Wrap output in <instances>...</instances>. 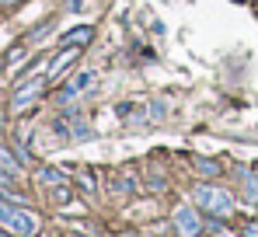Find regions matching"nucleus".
Masks as SVG:
<instances>
[{"label": "nucleus", "instance_id": "1", "mask_svg": "<svg viewBox=\"0 0 258 237\" xmlns=\"http://www.w3.org/2000/svg\"><path fill=\"white\" fill-rule=\"evenodd\" d=\"M0 227L11 230V234H21V237L39 234V220H35L28 209H21V202H18V206L4 202V196H0Z\"/></svg>", "mask_w": 258, "mask_h": 237}, {"label": "nucleus", "instance_id": "2", "mask_svg": "<svg viewBox=\"0 0 258 237\" xmlns=\"http://www.w3.org/2000/svg\"><path fill=\"white\" fill-rule=\"evenodd\" d=\"M196 206H199L206 216H213V220H223V216L234 213L230 192H227V189H216V185H199V189H196Z\"/></svg>", "mask_w": 258, "mask_h": 237}, {"label": "nucleus", "instance_id": "3", "mask_svg": "<svg viewBox=\"0 0 258 237\" xmlns=\"http://www.w3.org/2000/svg\"><path fill=\"white\" fill-rule=\"evenodd\" d=\"M174 223V234L178 237H199L203 234V223H199V213L192 209V206H178L171 216Z\"/></svg>", "mask_w": 258, "mask_h": 237}, {"label": "nucleus", "instance_id": "4", "mask_svg": "<svg viewBox=\"0 0 258 237\" xmlns=\"http://www.w3.org/2000/svg\"><path fill=\"white\" fill-rule=\"evenodd\" d=\"M77 56H81V45H63V52H59V56H52V63H49V74H45V77L56 80L67 67H70V63H74V60H77Z\"/></svg>", "mask_w": 258, "mask_h": 237}, {"label": "nucleus", "instance_id": "5", "mask_svg": "<svg viewBox=\"0 0 258 237\" xmlns=\"http://www.w3.org/2000/svg\"><path fill=\"white\" fill-rule=\"evenodd\" d=\"M45 87V80H32V84H21L18 87V94H14V108H25V105H32L35 98H39V91Z\"/></svg>", "mask_w": 258, "mask_h": 237}, {"label": "nucleus", "instance_id": "6", "mask_svg": "<svg viewBox=\"0 0 258 237\" xmlns=\"http://www.w3.org/2000/svg\"><path fill=\"white\" fill-rule=\"evenodd\" d=\"M91 84H94V74H91V70H87V74H81V77L74 80V84H67V87H63V94H59V98H63V101H74V98H77V94H81V91H84V87H91Z\"/></svg>", "mask_w": 258, "mask_h": 237}, {"label": "nucleus", "instance_id": "7", "mask_svg": "<svg viewBox=\"0 0 258 237\" xmlns=\"http://www.w3.org/2000/svg\"><path fill=\"white\" fill-rule=\"evenodd\" d=\"M91 39H94V32H91V28H74V32H67V35H63V45H87Z\"/></svg>", "mask_w": 258, "mask_h": 237}, {"label": "nucleus", "instance_id": "8", "mask_svg": "<svg viewBox=\"0 0 258 237\" xmlns=\"http://www.w3.org/2000/svg\"><path fill=\"white\" fill-rule=\"evenodd\" d=\"M0 171H7V174H14V178L21 174V164H18V160L11 157V154H7L4 147H0Z\"/></svg>", "mask_w": 258, "mask_h": 237}, {"label": "nucleus", "instance_id": "9", "mask_svg": "<svg viewBox=\"0 0 258 237\" xmlns=\"http://www.w3.org/2000/svg\"><path fill=\"white\" fill-rule=\"evenodd\" d=\"M241 182H244V199H248V202H258V174H248V171H244Z\"/></svg>", "mask_w": 258, "mask_h": 237}, {"label": "nucleus", "instance_id": "10", "mask_svg": "<svg viewBox=\"0 0 258 237\" xmlns=\"http://www.w3.org/2000/svg\"><path fill=\"white\" fill-rule=\"evenodd\" d=\"M42 182H45V185H63V182H67V174H63V171H56V167H42Z\"/></svg>", "mask_w": 258, "mask_h": 237}, {"label": "nucleus", "instance_id": "11", "mask_svg": "<svg viewBox=\"0 0 258 237\" xmlns=\"http://www.w3.org/2000/svg\"><path fill=\"white\" fill-rule=\"evenodd\" d=\"M199 171H206V174H220V164H216V160H199Z\"/></svg>", "mask_w": 258, "mask_h": 237}, {"label": "nucleus", "instance_id": "12", "mask_svg": "<svg viewBox=\"0 0 258 237\" xmlns=\"http://www.w3.org/2000/svg\"><path fill=\"white\" fill-rule=\"evenodd\" d=\"M244 237H258V223H248L244 227Z\"/></svg>", "mask_w": 258, "mask_h": 237}, {"label": "nucleus", "instance_id": "13", "mask_svg": "<svg viewBox=\"0 0 258 237\" xmlns=\"http://www.w3.org/2000/svg\"><path fill=\"white\" fill-rule=\"evenodd\" d=\"M0 237H21V234H11V230H7V234H0Z\"/></svg>", "mask_w": 258, "mask_h": 237}, {"label": "nucleus", "instance_id": "14", "mask_svg": "<svg viewBox=\"0 0 258 237\" xmlns=\"http://www.w3.org/2000/svg\"><path fill=\"white\" fill-rule=\"evenodd\" d=\"M4 4H18V0H4Z\"/></svg>", "mask_w": 258, "mask_h": 237}]
</instances>
